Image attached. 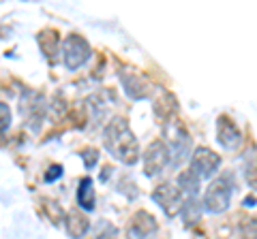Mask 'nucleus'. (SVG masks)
<instances>
[{
	"label": "nucleus",
	"instance_id": "obj_15",
	"mask_svg": "<svg viewBox=\"0 0 257 239\" xmlns=\"http://www.w3.org/2000/svg\"><path fill=\"white\" fill-rule=\"evenodd\" d=\"M246 182L253 190H257V156H253V160L246 166Z\"/></svg>",
	"mask_w": 257,
	"mask_h": 239
},
{
	"label": "nucleus",
	"instance_id": "obj_1",
	"mask_svg": "<svg viewBox=\"0 0 257 239\" xmlns=\"http://www.w3.org/2000/svg\"><path fill=\"white\" fill-rule=\"evenodd\" d=\"M103 143H105L107 152L122 160L124 164H135L140 158V146L135 134L128 128V124L122 118H116L107 124L105 132H103Z\"/></svg>",
	"mask_w": 257,
	"mask_h": 239
},
{
	"label": "nucleus",
	"instance_id": "obj_16",
	"mask_svg": "<svg viewBox=\"0 0 257 239\" xmlns=\"http://www.w3.org/2000/svg\"><path fill=\"white\" fill-rule=\"evenodd\" d=\"M9 124H11V109H9V105L0 102V132H5L9 128Z\"/></svg>",
	"mask_w": 257,
	"mask_h": 239
},
{
	"label": "nucleus",
	"instance_id": "obj_8",
	"mask_svg": "<svg viewBox=\"0 0 257 239\" xmlns=\"http://www.w3.org/2000/svg\"><path fill=\"white\" fill-rule=\"evenodd\" d=\"M128 230H131L133 237L146 239V237H150L157 230V222H155V218H152L148 212H138L133 216V220H131V228H128Z\"/></svg>",
	"mask_w": 257,
	"mask_h": 239
},
{
	"label": "nucleus",
	"instance_id": "obj_5",
	"mask_svg": "<svg viewBox=\"0 0 257 239\" xmlns=\"http://www.w3.org/2000/svg\"><path fill=\"white\" fill-rule=\"evenodd\" d=\"M221 166V156L214 154L210 148H197L191 156V171L197 178H212Z\"/></svg>",
	"mask_w": 257,
	"mask_h": 239
},
{
	"label": "nucleus",
	"instance_id": "obj_6",
	"mask_svg": "<svg viewBox=\"0 0 257 239\" xmlns=\"http://www.w3.org/2000/svg\"><path fill=\"white\" fill-rule=\"evenodd\" d=\"M152 198L163 207V212L167 214L170 218H174L176 214H180V207H182V190L176 188L174 184H161L157 186V190L152 192Z\"/></svg>",
	"mask_w": 257,
	"mask_h": 239
},
{
	"label": "nucleus",
	"instance_id": "obj_12",
	"mask_svg": "<svg viewBox=\"0 0 257 239\" xmlns=\"http://www.w3.org/2000/svg\"><path fill=\"white\" fill-rule=\"evenodd\" d=\"M199 201L195 196H189L187 201H184V205L180 207V214H182V218L187 224H195V222L199 220V216H202V210H199Z\"/></svg>",
	"mask_w": 257,
	"mask_h": 239
},
{
	"label": "nucleus",
	"instance_id": "obj_3",
	"mask_svg": "<svg viewBox=\"0 0 257 239\" xmlns=\"http://www.w3.org/2000/svg\"><path fill=\"white\" fill-rule=\"evenodd\" d=\"M62 54H64V64H67V68L75 70L90 58L92 52H90V45H88V41L84 36L69 34L62 43Z\"/></svg>",
	"mask_w": 257,
	"mask_h": 239
},
{
	"label": "nucleus",
	"instance_id": "obj_10",
	"mask_svg": "<svg viewBox=\"0 0 257 239\" xmlns=\"http://www.w3.org/2000/svg\"><path fill=\"white\" fill-rule=\"evenodd\" d=\"M88 228H90V222H88V218L84 216V214H79L77 210L69 212V216H67V233H69V237L82 239L88 233Z\"/></svg>",
	"mask_w": 257,
	"mask_h": 239
},
{
	"label": "nucleus",
	"instance_id": "obj_18",
	"mask_svg": "<svg viewBox=\"0 0 257 239\" xmlns=\"http://www.w3.org/2000/svg\"><path fill=\"white\" fill-rule=\"evenodd\" d=\"M60 175H62V166L60 164H54V166H50V171H47L45 182H54V180H58Z\"/></svg>",
	"mask_w": 257,
	"mask_h": 239
},
{
	"label": "nucleus",
	"instance_id": "obj_2",
	"mask_svg": "<svg viewBox=\"0 0 257 239\" xmlns=\"http://www.w3.org/2000/svg\"><path fill=\"white\" fill-rule=\"evenodd\" d=\"M231 194H234V178L229 173L219 175L210 186H208L204 194V207L210 214H223L231 203Z\"/></svg>",
	"mask_w": 257,
	"mask_h": 239
},
{
	"label": "nucleus",
	"instance_id": "obj_9",
	"mask_svg": "<svg viewBox=\"0 0 257 239\" xmlns=\"http://www.w3.org/2000/svg\"><path fill=\"white\" fill-rule=\"evenodd\" d=\"M120 79H122V84H124L126 94L133 100H140V98L148 96V86L142 77H138L135 73H120Z\"/></svg>",
	"mask_w": 257,
	"mask_h": 239
},
{
	"label": "nucleus",
	"instance_id": "obj_13",
	"mask_svg": "<svg viewBox=\"0 0 257 239\" xmlns=\"http://www.w3.org/2000/svg\"><path fill=\"white\" fill-rule=\"evenodd\" d=\"M39 43H41V47H43V52L47 54V58H52V56L58 52V43H60V38H58V34L54 32V30H45V32L39 36Z\"/></svg>",
	"mask_w": 257,
	"mask_h": 239
},
{
	"label": "nucleus",
	"instance_id": "obj_4",
	"mask_svg": "<svg viewBox=\"0 0 257 239\" xmlns=\"http://www.w3.org/2000/svg\"><path fill=\"white\" fill-rule=\"evenodd\" d=\"M170 156H172V152L163 139L152 141L146 150V154H144V173H146L148 178L159 175L167 166V162H170Z\"/></svg>",
	"mask_w": 257,
	"mask_h": 239
},
{
	"label": "nucleus",
	"instance_id": "obj_14",
	"mask_svg": "<svg viewBox=\"0 0 257 239\" xmlns=\"http://www.w3.org/2000/svg\"><path fill=\"white\" fill-rule=\"evenodd\" d=\"M178 188L180 190H187V192H197L199 188V178L191 169L189 171H182L178 175Z\"/></svg>",
	"mask_w": 257,
	"mask_h": 239
},
{
	"label": "nucleus",
	"instance_id": "obj_17",
	"mask_svg": "<svg viewBox=\"0 0 257 239\" xmlns=\"http://www.w3.org/2000/svg\"><path fill=\"white\" fill-rule=\"evenodd\" d=\"M96 150H84V162H86V166L88 169H92L94 166V162H96Z\"/></svg>",
	"mask_w": 257,
	"mask_h": 239
},
{
	"label": "nucleus",
	"instance_id": "obj_7",
	"mask_svg": "<svg viewBox=\"0 0 257 239\" xmlns=\"http://www.w3.org/2000/svg\"><path fill=\"white\" fill-rule=\"evenodd\" d=\"M216 139L225 150H238V146L242 143V134L227 116H221L216 122Z\"/></svg>",
	"mask_w": 257,
	"mask_h": 239
},
{
	"label": "nucleus",
	"instance_id": "obj_11",
	"mask_svg": "<svg viewBox=\"0 0 257 239\" xmlns=\"http://www.w3.org/2000/svg\"><path fill=\"white\" fill-rule=\"evenodd\" d=\"M94 203H96V196H94V190H92V180L84 178L79 182V188H77V205L86 212H92Z\"/></svg>",
	"mask_w": 257,
	"mask_h": 239
}]
</instances>
